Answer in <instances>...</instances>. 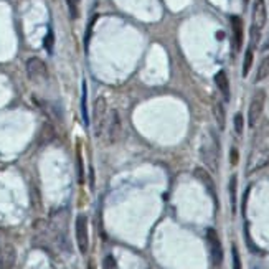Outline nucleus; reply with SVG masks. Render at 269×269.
<instances>
[{"label":"nucleus","mask_w":269,"mask_h":269,"mask_svg":"<svg viewBox=\"0 0 269 269\" xmlns=\"http://www.w3.org/2000/svg\"><path fill=\"white\" fill-rule=\"evenodd\" d=\"M218 152H220L218 139H216V134L213 131H210V134H208V137L203 141V145H202V160L211 170L218 168Z\"/></svg>","instance_id":"1"},{"label":"nucleus","mask_w":269,"mask_h":269,"mask_svg":"<svg viewBox=\"0 0 269 269\" xmlns=\"http://www.w3.org/2000/svg\"><path fill=\"white\" fill-rule=\"evenodd\" d=\"M264 104H266V91L258 89L254 93L253 99L249 103V109H248V124L249 127H256V124L261 119V114L264 111Z\"/></svg>","instance_id":"2"},{"label":"nucleus","mask_w":269,"mask_h":269,"mask_svg":"<svg viewBox=\"0 0 269 269\" xmlns=\"http://www.w3.org/2000/svg\"><path fill=\"white\" fill-rule=\"evenodd\" d=\"M107 116H109V111H107L106 99L98 98L96 103H94V112H93V124H94V134H96V137H99L104 132Z\"/></svg>","instance_id":"3"},{"label":"nucleus","mask_w":269,"mask_h":269,"mask_svg":"<svg viewBox=\"0 0 269 269\" xmlns=\"http://www.w3.org/2000/svg\"><path fill=\"white\" fill-rule=\"evenodd\" d=\"M76 243H78V248H80L81 253H86L89 248V233H88V218L84 215H78L76 218Z\"/></svg>","instance_id":"4"},{"label":"nucleus","mask_w":269,"mask_h":269,"mask_svg":"<svg viewBox=\"0 0 269 269\" xmlns=\"http://www.w3.org/2000/svg\"><path fill=\"white\" fill-rule=\"evenodd\" d=\"M104 132H106V136L111 142H116L119 139L121 132H123V124H121V118H119L118 111H109Z\"/></svg>","instance_id":"5"},{"label":"nucleus","mask_w":269,"mask_h":269,"mask_svg":"<svg viewBox=\"0 0 269 269\" xmlns=\"http://www.w3.org/2000/svg\"><path fill=\"white\" fill-rule=\"evenodd\" d=\"M207 240H208V245H210V253H211V259H213V264L220 266L221 261H223V248H221L218 233H216L213 228H208Z\"/></svg>","instance_id":"6"},{"label":"nucleus","mask_w":269,"mask_h":269,"mask_svg":"<svg viewBox=\"0 0 269 269\" xmlns=\"http://www.w3.org/2000/svg\"><path fill=\"white\" fill-rule=\"evenodd\" d=\"M27 73L32 80H46L48 78V68L37 56H33L27 62Z\"/></svg>","instance_id":"7"},{"label":"nucleus","mask_w":269,"mask_h":269,"mask_svg":"<svg viewBox=\"0 0 269 269\" xmlns=\"http://www.w3.org/2000/svg\"><path fill=\"white\" fill-rule=\"evenodd\" d=\"M268 20V12H266V2L264 0H253V28L261 30L264 28Z\"/></svg>","instance_id":"8"},{"label":"nucleus","mask_w":269,"mask_h":269,"mask_svg":"<svg viewBox=\"0 0 269 269\" xmlns=\"http://www.w3.org/2000/svg\"><path fill=\"white\" fill-rule=\"evenodd\" d=\"M15 264V248L12 243L0 241V268L12 269Z\"/></svg>","instance_id":"9"},{"label":"nucleus","mask_w":269,"mask_h":269,"mask_svg":"<svg viewBox=\"0 0 269 269\" xmlns=\"http://www.w3.org/2000/svg\"><path fill=\"white\" fill-rule=\"evenodd\" d=\"M269 164V149L261 150V152H254L249 157V164H248V173H253L259 168L266 167Z\"/></svg>","instance_id":"10"},{"label":"nucleus","mask_w":269,"mask_h":269,"mask_svg":"<svg viewBox=\"0 0 269 269\" xmlns=\"http://www.w3.org/2000/svg\"><path fill=\"white\" fill-rule=\"evenodd\" d=\"M195 177H197L198 180L202 182L203 185H205V188L210 192V195L213 197V200H215V203H216V190H215V182H213V179H211V175L208 173L205 168H195Z\"/></svg>","instance_id":"11"},{"label":"nucleus","mask_w":269,"mask_h":269,"mask_svg":"<svg viewBox=\"0 0 269 269\" xmlns=\"http://www.w3.org/2000/svg\"><path fill=\"white\" fill-rule=\"evenodd\" d=\"M231 28H233V43L235 50H241L243 46V20L240 17H231Z\"/></svg>","instance_id":"12"},{"label":"nucleus","mask_w":269,"mask_h":269,"mask_svg":"<svg viewBox=\"0 0 269 269\" xmlns=\"http://www.w3.org/2000/svg\"><path fill=\"white\" fill-rule=\"evenodd\" d=\"M215 83H216V86H218L220 93L223 94L225 101H229V80L223 69L215 75Z\"/></svg>","instance_id":"13"},{"label":"nucleus","mask_w":269,"mask_h":269,"mask_svg":"<svg viewBox=\"0 0 269 269\" xmlns=\"http://www.w3.org/2000/svg\"><path fill=\"white\" fill-rule=\"evenodd\" d=\"M81 116H83V123L89 124V116H88V86L86 81H83V91H81Z\"/></svg>","instance_id":"14"},{"label":"nucleus","mask_w":269,"mask_h":269,"mask_svg":"<svg viewBox=\"0 0 269 269\" xmlns=\"http://www.w3.org/2000/svg\"><path fill=\"white\" fill-rule=\"evenodd\" d=\"M213 112H215V119H216V124H218L220 131H223V129H225V124H227V116H225V107H223V104H221L220 101L215 103Z\"/></svg>","instance_id":"15"},{"label":"nucleus","mask_w":269,"mask_h":269,"mask_svg":"<svg viewBox=\"0 0 269 269\" xmlns=\"http://www.w3.org/2000/svg\"><path fill=\"white\" fill-rule=\"evenodd\" d=\"M268 76H269V55L264 56L263 62L259 63L258 73H256V83H259V81L266 80Z\"/></svg>","instance_id":"16"},{"label":"nucleus","mask_w":269,"mask_h":269,"mask_svg":"<svg viewBox=\"0 0 269 269\" xmlns=\"http://www.w3.org/2000/svg\"><path fill=\"white\" fill-rule=\"evenodd\" d=\"M253 46H249L248 50H246V55H245V62H243V76H248L249 69H251V64H253Z\"/></svg>","instance_id":"17"},{"label":"nucleus","mask_w":269,"mask_h":269,"mask_svg":"<svg viewBox=\"0 0 269 269\" xmlns=\"http://www.w3.org/2000/svg\"><path fill=\"white\" fill-rule=\"evenodd\" d=\"M229 198H231L233 211H236V175H233L229 180Z\"/></svg>","instance_id":"18"},{"label":"nucleus","mask_w":269,"mask_h":269,"mask_svg":"<svg viewBox=\"0 0 269 269\" xmlns=\"http://www.w3.org/2000/svg\"><path fill=\"white\" fill-rule=\"evenodd\" d=\"M231 258H233V269H241V258H240V251L235 245L231 246Z\"/></svg>","instance_id":"19"},{"label":"nucleus","mask_w":269,"mask_h":269,"mask_svg":"<svg viewBox=\"0 0 269 269\" xmlns=\"http://www.w3.org/2000/svg\"><path fill=\"white\" fill-rule=\"evenodd\" d=\"M53 41H55L53 32H51V30H48V33H46L45 40H43V45H45L46 51H51V50H53Z\"/></svg>","instance_id":"20"},{"label":"nucleus","mask_w":269,"mask_h":269,"mask_svg":"<svg viewBox=\"0 0 269 269\" xmlns=\"http://www.w3.org/2000/svg\"><path fill=\"white\" fill-rule=\"evenodd\" d=\"M243 127H245V119H243V114L238 112V114L235 116V131H236V134H241Z\"/></svg>","instance_id":"21"},{"label":"nucleus","mask_w":269,"mask_h":269,"mask_svg":"<svg viewBox=\"0 0 269 269\" xmlns=\"http://www.w3.org/2000/svg\"><path fill=\"white\" fill-rule=\"evenodd\" d=\"M68 3V10H69V15L73 17V19H76L78 12H76V0H66Z\"/></svg>","instance_id":"22"},{"label":"nucleus","mask_w":269,"mask_h":269,"mask_svg":"<svg viewBox=\"0 0 269 269\" xmlns=\"http://www.w3.org/2000/svg\"><path fill=\"white\" fill-rule=\"evenodd\" d=\"M104 268H106V269L116 268V261H114V258H112V256H107V258H106V261H104Z\"/></svg>","instance_id":"23"},{"label":"nucleus","mask_w":269,"mask_h":269,"mask_svg":"<svg viewBox=\"0 0 269 269\" xmlns=\"http://www.w3.org/2000/svg\"><path fill=\"white\" fill-rule=\"evenodd\" d=\"M236 162H238V150L236 149H231V164L235 166Z\"/></svg>","instance_id":"24"},{"label":"nucleus","mask_w":269,"mask_h":269,"mask_svg":"<svg viewBox=\"0 0 269 269\" xmlns=\"http://www.w3.org/2000/svg\"><path fill=\"white\" fill-rule=\"evenodd\" d=\"M88 269H96V266H94V264H89V268Z\"/></svg>","instance_id":"25"},{"label":"nucleus","mask_w":269,"mask_h":269,"mask_svg":"<svg viewBox=\"0 0 269 269\" xmlns=\"http://www.w3.org/2000/svg\"><path fill=\"white\" fill-rule=\"evenodd\" d=\"M264 48H266V50L269 48V40H268V43H266V45H264Z\"/></svg>","instance_id":"26"},{"label":"nucleus","mask_w":269,"mask_h":269,"mask_svg":"<svg viewBox=\"0 0 269 269\" xmlns=\"http://www.w3.org/2000/svg\"><path fill=\"white\" fill-rule=\"evenodd\" d=\"M76 2H80V0H76Z\"/></svg>","instance_id":"27"}]
</instances>
